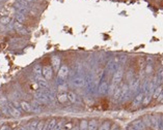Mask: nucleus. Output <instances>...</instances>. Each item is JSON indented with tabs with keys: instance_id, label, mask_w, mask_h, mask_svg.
Segmentation results:
<instances>
[{
	"instance_id": "obj_27",
	"label": "nucleus",
	"mask_w": 163,
	"mask_h": 130,
	"mask_svg": "<svg viewBox=\"0 0 163 130\" xmlns=\"http://www.w3.org/2000/svg\"><path fill=\"white\" fill-rule=\"evenodd\" d=\"M98 130H110V122H108V121L104 122Z\"/></svg>"
},
{
	"instance_id": "obj_24",
	"label": "nucleus",
	"mask_w": 163,
	"mask_h": 130,
	"mask_svg": "<svg viewBox=\"0 0 163 130\" xmlns=\"http://www.w3.org/2000/svg\"><path fill=\"white\" fill-rule=\"evenodd\" d=\"M15 18H16V20H17V22L21 23V24H22V23H23L24 21L26 20L25 14H20V12H17V14H16V16H15Z\"/></svg>"
},
{
	"instance_id": "obj_23",
	"label": "nucleus",
	"mask_w": 163,
	"mask_h": 130,
	"mask_svg": "<svg viewBox=\"0 0 163 130\" xmlns=\"http://www.w3.org/2000/svg\"><path fill=\"white\" fill-rule=\"evenodd\" d=\"M67 95H68V100H70V101L73 102V103H76V102L78 101V97L74 92H69Z\"/></svg>"
},
{
	"instance_id": "obj_2",
	"label": "nucleus",
	"mask_w": 163,
	"mask_h": 130,
	"mask_svg": "<svg viewBox=\"0 0 163 130\" xmlns=\"http://www.w3.org/2000/svg\"><path fill=\"white\" fill-rule=\"evenodd\" d=\"M160 121H161L160 116H158V115L151 116V127L154 130H159L160 129Z\"/></svg>"
},
{
	"instance_id": "obj_7",
	"label": "nucleus",
	"mask_w": 163,
	"mask_h": 130,
	"mask_svg": "<svg viewBox=\"0 0 163 130\" xmlns=\"http://www.w3.org/2000/svg\"><path fill=\"white\" fill-rule=\"evenodd\" d=\"M35 100H37L39 103H44V104H48L49 100L48 98H47L46 96H45V94L42 92V91H39V92H37V93L35 94Z\"/></svg>"
},
{
	"instance_id": "obj_26",
	"label": "nucleus",
	"mask_w": 163,
	"mask_h": 130,
	"mask_svg": "<svg viewBox=\"0 0 163 130\" xmlns=\"http://www.w3.org/2000/svg\"><path fill=\"white\" fill-rule=\"evenodd\" d=\"M87 126H88V122L86 120H82L79 125V130H87Z\"/></svg>"
},
{
	"instance_id": "obj_5",
	"label": "nucleus",
	"mask_w": 163,
	"mask_h": 130,
	"mask_svg": "<svg viewBox=\"0 0 163 130\" xmlns=\"http://www.w3.org/2000/svg\"><path fill=\"white\" fill-rule=\"evenodd\" d=\"M143 97H144V93L141 92V93L137 94L136 97L133 99V101H132V108H137L140 106V104L142 103L143 101Z\"/></svg>"
},
{
	"instance_id": "obj_10",
	"label": "nucleus",
	"mask_w": 163,
	"mask_h": 130,
	"mask_svg": "<svg viewBox=\"0 0 163 130\" xmlns=\"http://www.w3.org/2000/svg\"><path fill=\"white\" fill-rule=\"evenodd\" d=\"M35 81H37V85L40 86V87L42 88V89H48L49 84H48V82H47V79H45V77H44L43 76L35 77Z\"/></svg>"
},
{
	"instance_id": "obj_33",
	"label": "nucleus",
	"mask_w": 163,
	"mask_h": 130,
	"mask_svg": "<svg viewBox=\"0 0 163 130\" xmlns=\"http://www.w3.org/2000/svg\"><path fill=\"white\" fill-rule=\"evenodd\" d=\"M157 100H158V101H159V102H162V103H163V91L160 93V95L158 96Z\"/></svg>"
},
{
	"instance_id": "obj_9",
	"label": "nucleus",
	"mask_w": 163,
	"mask_h": 130,
	"mask_svg": "<svg viewBox=\"0 0 163 130\" xmlns=\"http://www.w3.org/2000/svg\"><path fill=\"white\" fill-rule=\"evenodd\" d=\"M69 74V67L67 65H63L58 70V77L61 79H65Z\"/></svg>"
},
{
	"instance_id": "obj_19",
	"label": "nucleus",
	"mask_w": 163,
	"mask_h": 130,
	"mask_svg": "<svg viewBox=\"0 0 163 130\" xmlns=\"http://www.w3.org/2000/svg\"><path fill=\"white\" fill-rule=\"evenodd\" d=\"M20 106H21V108L24 110V112H26V113H30V112H31V105L29 104L28 102L22 101L20 103Z\"/></svg>"
},
{
	"instance_id": "obj_31",
	"label": "nucleus",
	"mask_w": 163,
	"mask_h": 130,
	"mask_svg": "<svg viewBox=\"0 0 163 130\" xmlns=\"http://www.w3.org/2000/svg\"><path fill=\"white\" fill-rule=\"evenodd\" d=\"M63 121L61 122H58V123H56V125L54 126V128H53V130H61V128H63Z\"/></svg>"
},
{
	"instance_id": "obj_12",
	"label": "nucleus",
	"mask_w": 163,
	"mask_h": 130,
	"mask_svg": "<svg viewBox=\"0 0 163 130\" xmlns=\"http://www.w3.org/2000/svg\"><path fill=\"white\" fill-rule=\"evenodd\" d=\"M51 62H52V66H53V69L55 71H58L60 68V58L57 56H53L51 58Z\"/></svg>"
},
{
	"instance_id": "obj_8",
	"label": "nucleus",
	"mask_w": 163,
	"mask_h": 130,
	"mask_svg": "<svg viewBox=\"0 0 163 130\" xmlns=\"http://www.w3.org/2000/svg\"><path fill=\"white\" fill-rule=\"evenodd\" d=\"M7 108H9V116L15 117V118H18V117L21 116V112L12 103H9Z\"/></svg>"
},
{
	"instance_id": "obj_16",
	"label": "nucleus",
	"mask_w": 163,
	"mask_h": 130,
	"mask_svg": "<svg viewBox=\"0 0 163 130\" xmlns=\"http://www.w3.org/2000/svg\"><path fill=\"white\" fill-rule=\"evenodd\" d=\"M131 125H133L134 127L138 128V129H140V130H146V125H144V123H143V121L141 119H138V120L133 121Z\"/></svg>"
},
{
	"instance_id": "obj_25",
	"label": "nucleus",
	"mask_w": 163,
	"mask_h": 130,
	"mask_svg": "<svg viewBox=\"0 0 163 130\" xmlns=\"http://www.w3.org/2000/svg\"><path fill=\"white\" fill-rule=\"evenodd\" d=\"M162 91H163V88L161 87V86H160V87H157V88H156V89L154 90V93H153V97L157 99L158 96L160 95V93L162 92Z\"/></svg>"
},
{
	"instance_id": "obj_34",
	"label": "nucleus",
	"mask_w": 163,
	"mask_h": 130,
	"mask_svg": "<svg viewBox=\"0 0 163 130\" xmlns=\"http://www.w3.org/2000/svg\"><path fill=\"white\" fill-rule=\"evenodd\" d=\"M69 127H70V124H63L61 130H69Z\"/></svg>"
},
{
	"instance_id": "obj_35",
	"label": "nucleus",
	"mask_w": 163,
	"mask_h": 130,
	"mask_svg": "<svg viewBox=\"0 0 163 130\" xmlns=\"http://www.w3.org/2000/svg\"><path fill=\"white\" fill-rule=\"evenodd\" d=\"M127 130H140V129H138V128L134 127L133 125H130V126H129V127H128V129H127Z\"/></svg>"
},
{
	"instance_id": "obj_38",
	"label": "nucleus",
	"mask_w": 163,
	"mask_h": 130,
	"mask_svg": "<svg viewBox=\"0 0 163 130\" xmlns=\"http://www.w3.org/2000/svg\"><path fill=\"white\" fill-rule=\"evenodd\" d=\"M0 130H9V129L7 126H2V127L0 128Z\"/></svg>"
},
{
	"instance_id": "obj_13",
	"label": "nucleus",
	"mask_w": 163,
	"mask_h": 130,
	"mask_svg": "<svg viewBox=\"0 0 163 130\" xmlns=\"http://www.w3.org/2000/svg\"><path fill=\"white\" fill-rule=\"evenodd\" d=\"M139 87V81L137 79H132L131 82H130V86H129V90L130 92H136Z\"/></svg>"
},
{
	"instance_id": "obj_22",
	"label": "nucleus",
	"mask_w": 163,
	"mask_h": 130,
	"mask_svg": "<svg viewBox=\"0 0 163 130\" xmlns=\"http://www.w3.org/2000/svg\"><path fill=\"white\" fill-rule=\"evenodd\" d=\"M87 130H98V121L97 120H90L88 122Z\"/></svg>"
},
{
	"instance_id": "obj_37",
	"label": "nucleus",
	"mask_w": 163,
	"mask_h": 130,
	"mask_svg": "<svg viewBox=\"0 0 163 130\" xmlns=\"http://www.w3.org/2000/svg\"><path fill=\"white\" fill-rule=\"evenodd\" d=\"M159 130H163V116L161 117V121H160V129Z\"/></svg>"
},
{
	"instance_id": "obj_39",
	"label": "nucleus",
	"mask_w": 163,
	"mask_h": 130,
	"mask_svg": "<svg viewBox=\"0 0 163 130\" xmlns=\"http://www.w3.org/2000/svg\"><path fill=\"white\" fill-rule=\"evenodd\" d=\"M110 130H120V128L117 127L116 125H114V126H113V127H112V128H111V129H110Z\"/></svg>"
},
{
	"instance_id": "obj_6",
	"label": "nucleus",
	"mask_w": 163,
	"mask_h": 130,
	"mask_svg": "<svg viewBox=\"0 0 163 130\" xmlns=\"http://www.w3.org/2000/svg\"><path fill=\"white\" fill-rule=\"evenodd\" d=\"M42 76H43L47 81L51 79L52 76H53V70H52L51 66H49V65L44 66L43 69H42Z\"/></svg>"
},
{
	"instance_id": "obj_42",
	"label": "nucleus",
	"mask_w": 163,
	"mask_h": 130,
	"mask_svg": "<svg viewBox=\"0 0 163 130\" xmlns=\"http://www.w3.org/2000/svg\"><path fill=\"white\" fill-rule=\"evenodd\" d=\"M71 130H79V127H73Z\"/></svg>"
},
{
	"instance_id": "obj_18",
	"label": "nucleus",
	"mask_w": 163,
	"mask_h": 130,
	"mask_svg": "<svg viewBox=\"0 0 163 130\" xmlns=\"http://www.w3.org/2000/svg\"><path fill=\"white\" fill-rule=\"evenodd\" d=\"M120 97H122V88L117 87L115 89L114 93H113V100L114 101H120Z\"/></svg>"
},
{
	"instance_id": "obj_15",
	"label": "nucleus",
	"mask_w": 163,
	"mask_h": 130,
	"mask_svg": "<svg viewBox=\"0 0 163 130\" xmlns=\"http://www.w3.org/2000/svg\"><path fill=\"white\" fill-rule=\"evenodd\" d=\"M108 84H107V82H102L100 84V86H99V94H101V95H104V94H106L107 92H108Z\"/></svg>"
},
{
	"instance_id": "obj_44",
	"label": "nucleus",
	"mask_w": 163,
	"mask_h": 130,
	"mask_svg": "<svg viewBox=\"0 0 163 130\" xmlns=\"http://www.w3.org/2000/svg\"><path fill=\"white\" fill-rule=\"evenodd\" d=\"M0 9H1V5H0Z\"/></svg>"
},
{
	"instance_id": "obj_36",
	"label": "nucleus",
	"mask_w": 163,
	"mask_h": 130,
	"mask_svg": "<svg viewBox=\"0 0 163 130\" xmlns=\"http://www.w3.org/2000/svg\"><path fill=\"white\" fill-rule=\"evenodd\" d=\"M58 89H59V91H65V90H67V86L66 85L59 86V87H58Z\"/></svg>"
},
{
	"instance_id": "obj_4",
	"label": "nucleus",
	"mask_w": 163,
	"mask_h": 130,
	"mask_svg": "<svg viewBox=\"0 0 163 130\" xmlns=\"http://www.w3.org/2000/svg\"><path fill=\"white\" fill-rule=\"evenodd\" d=\"M13 27H14V29L19 34H22V35H27V34L29 33L28 30H27V29H26L25 27H24V26L19 22H15L14 24H13Z\"/></svg>"
},
{
	"instance_id": "obj_14",
	"label": "nucleus",
	"mask_w": 163,
	"mask_h": 130,
	"mask_svg": "<svg viewBox=\"0 0 163 130\" xmlns=\"http://www.w3.org/2000/svg\"><path fill=\"white\" fill-rule=\"evenodd\" d=\"M42 92H43L44 94H45V96L48 98V100L50 102H53V101H55V95L53 94V92L52 91H50V90H48V89H43V90H41Z\"/></svg>"
},
{
	"instance_id": "obj_17",
	"label": "nucleus",
	"mask_w": 163,
	"mask_h": 130,
	"mask_svg": "<svg viewBox=\"0 0 163 130\" xmlns=\"http://www.w3.org/2000/svg\"><path fill=\"white\" fill-rule=\"evenodd\" d=\"M15 7H16V11H17V12H20V14H27V12L29 11V9H28V7L21 5V4H19V3H16Z\"/></svg>"
},
{
	"instance_id": "obj_29",
	"label": "nucleus",
	"mask_w": 163,
	"mask_h": 130,
	"mask_svg": "<svg viewBox=\"0 0 163 130\" xmlns=\"http://www.w3.org/2000/svg\"><path fill=\"white\" fill-rule=\"evenodd\" d=\"M0 23L3 24V25H9L11 23V18L9 17H3L0 19Z\"/></svg>"
},
{
	"instance_id": "obj_41",
	"label": "nucleus",
	"mask_w": 163,
	"mask_h": 130,
	"mask_svg": "<svg viewBox=\"0 0 163 130\" xmlns=\"http://www.w3.org/2000/svg\"><path fill=\"white\" fill-rule=\"evenodd\" d=\"M20 130H28V128H27V126H24V127L20 128Z\"/></svg>"
},
{
	"instance_id": "obj_30",
	"label": "nucleus",
	"mask_w": 163,
	"mask_h": 130,
	"mask_svg": "<svg viewBox=\"0 0 163 130\" xmlns=\"http://www.w3.org/2000/svg\"><path fill=\"white\" fill-rule=\"evenodd\" d=\"M57 98L60 102H66L68 100V95L67 94H60V95H58Z\"/></svg>"
},
{
	"instance_id": "obj_40",
	"label": "nucleus",
	"mask_w": 163,
	"mask_h": 130,
	"mask_svg": "<svg viewBox=\"0 0 163 130\" xmlns=\"http://www.w3.org/2000/svg\"><path fill=\"white\" fill-rule=\"evenodd\" d=\"M24 1H26L27 3H31V2H35V0H24Z\"/></svg>"
},
{
	"instance_id": "obj_20",
	"label": "nucleus",
	"mask_w": 163,
	"mask_h": 130,
	"mask_svg": "<svg viewBox=\"0 0 163 130\" xmlns=\"http://www.w3.org/2000/svg\"><path fill=\"white\" fill-rule=\"evenodd\" d=\"M31 112H35V113H40L41 110H42V108H41L40 103L35 100V101H33L31 103Z\"/></svg>"
},
{
	"instance_id": "obj_3",
	"label": "nucleus",
	"mask_w": 163,
	"mask_h": 130,
	"mask_svg": "<svg viewBox=\"0 0 163 130\" xmlns=\"http://www.w3.org/2000/svg\"><path fill=\"white\" fill-rule=\"evenodd\" d=\"M9 102L4 97H0V113H2L5 116H9V108H7Z\"/></svg>"
},
{
	"instance_id": "obj_32",
	"label": "nucleus",
	"mask_w": 163,
	"mask_h": 130,
	"mask_svg": "<svg viewBox=\"0 0 163 130\" xmlns=\"http://www.w3.org/2000/svg\"><path fill=\"white\" fill-rule=\"evenodd\" d=\"M44 127H45V122L44 121H41L37 123V130H43Z\"/></svg>"
},
{
	"instance_id": "obj_11",
	"label": "nucleus",
	"mask_w": 163,
	"mask_h": 130,
	"mask_svg": "<svg viewBox=\"0 0 163 130\" xmlns=\"http://www.w3.org/2000/svg\"><path fill=\"white\" fill-rule=\"evenodd\" d=\"M72 84L74 85V87H77V88L83 87V86L85 85V79L82 77V76H77V77H75V79L72 81Z\"/></svg>"
},
{
	"instance_id": "obj_21",
	"label": "nucleus",
	"mask_w": 163,
	"mask_h": 130,
	"mask_svg": "<svg viewBox=\"0 0 163 130\" xmlns=\"http://www.w3.org/2000/svg\"><path fill=\"white\" fill-rule=\"evenodd\" d=\"M42 69H43V67H42L40 64L35 65V67H33V74H35V77L42 76Z\"/></svg>"
},
{
	"instance_id": "obj_43",
	"label": "nucleus",
	"mask_w": 163,
	"mask_h": 130,
	"mask_svg": "<svg viewBox=\"0 0 163 130\" xmlns=\"http://www.w3.org/2000/svg\"><path fill=\"white\" fill-rule=\"evenodd\" d=\"M3 1H6V0H0V3H1V2H3Z\"/></svg>"
},
{
	"instance_id": "obj_28",
	"label": "nucleus",
	"mask_w": 163,
	"mask_h": 130,
	"mask_svg": "<svg viewBox=\"0 0 163 130\" xmlns=\"http://www.w3.org/2000/svg\"><path fill=\"white\" fill-rule=\"evenodd\" d=\"M37 123H39L37 121H32V122H30V123H29V125L27 126L28 130H37Z\"/></svg>"
},
{
	"instance_id": "obj_1",
	"label": "nucleus",
	"mask_w": 163,
	"mask_h": 130,
	"mask_svg": "<svg viewBox=\"0 0 163 130\" xmlns=\"http://www.w3.org/2000/svg\"><path fill=\"white\" fill-rule=\"evenodd\" d=\"M123 76H124V70L122 68L115 70L114 74H113V76H112V85L117 86V84H120V83L122 82Z\"/></svg>"
}]
</instances>
